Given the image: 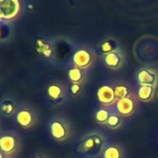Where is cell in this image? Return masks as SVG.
Here are the masks:
<instances>
[{"label": "cell", "mask_w": 158, "mask_h": 158, "mask_svg": "<svg viewBox=\"0 0 158 158\" xmlns=\"http://www.w3.org/2000/svg\"><path fill=\"white\" fill-rule=\"evenodd\" d=\"M106 149V138L103 134L97 131L89 132L85 134L80 141L78 150L91 157H97L104 153Z\"/></svg>", "instance_id": "1"}, {"label": "cell", "mask_w": 158, "mask_h": 158, "mask_svg": "<svg viewBox=\"0 0 158 158\" xmlns=\"http://www.w3.org/2000/svg\"><path fill=\"white\" fill-rule=\"evenodd\" d=\"M20 148V140L18 134L14 131H6L1 133L0 150L1 156H6V158L16 155Z\"/></svg>", "instance_id": "2"}, {"label": "cell", "mask_w": 158, "mask_h": 158, "mask_svg": "<svg viewBox=\"0 0 158 158\" xmlns=\"http://www.w3.org/2000/svg\"><path fill=\"white\" fill-rule=\"evenodd\" d=\"M49 128L52 138L56 142H64L70 136V126L67 119L61 117H56L51 119Z\"/></svg>", "instance_id": "3"}, {"label": "cell", "mask_w": 158, "mask_h": 158, "mask_svg": "<svg viewBox=\"0 0 158 158\" xmlns=\"http://www.w3.org/2000/svg\"><path fill=\"white\" fill-rule=\"evenodd\" d=\"M94 54L88 48H79L72 56V63L74 67H77L82 70H87L94 63Z\"/></svg>", "instance_id": "4"}, {"label": "cell", "mask_w": 158, "mask_h": 158, "mask_svg": "<svg viewBox=\"0 0 158 158\" xmlns=\"http://www.w3.org/2000/svg\"><path fill=\"white\" fill-rule=\"evenodd\" d=\"M16 120L23 129H30L36 125L38 118L36 112L30 106H24L18 109L16 113Z\"/></svg>", "instance_id": "5"}, {"label": "cell", "mask_w": 158, "mask_h": 158, "mask_svg": "<svg viewBox=\"0 0 158 158\" xmlns=\"http://www.w3.org/2000/svg\"><path fill=\"white\" fill-rule=\"evenodd\" d=\"M20 2L19 0H1L0 1V19L1 20H12L20 12Z\"/></svg>", "instance_id": "6"}, {"label": "cell", "mask_w": 158, "mask_h": 158, "mask_svg": "<svg viewBox=\"0 0 158 158\" xmlns=\"http://www.w3.org/2000/svg\"><path fill=\"white\" fill-rule=\"evenodd\" d=\"M97 98L104 107H108V108L116 106L118 101L116 97L114 87L108 84L102 85L97 90Z\"/></svg>", "instance_id": "7"}, {"label": "cell", "mask_w": 158, "mask_h": 158, "mask_svg": "<svg viewBox=\"0 0 158 158\" xmlns=\"http://www.w3.org/2000/svg\"><path fill=\"white\" fill-rule=\"evenodd\" d=\"M103 59L106 67L113 70L122 68L125 63V56L118 48H115L110 53L104 55Z\"/></svg>", "instance_id": "8"}, {"label": "cell", "mask_w": 158, "mask_h": 158, "mask_svg": "<svg viewBox=\"0 0 158 158\" xmlns=\"http://www.w3.org/2000/svg\"><path fill=\"white\" fill-rule=\"evenodd\" d=\"M137 79L140 86H152L156 88L158 82L157 71L152 68H143L138 71Z\"/></svg>", "instance_id": "9"}, {"label": "cell", "mask_w": 158, "mask_h": 158, "mask_svg": "<svg viewBox=\"0 0 158 158\" xmlns=\"http://www.w3.org/2000/svg\"><path fill=\"white\" fill-rule=\"evenodd\" d=\"M117 113L122 117H130L135 112L137 106V99L132 94L129 97L120 99L118 101L117 105Z\"/></svg>", "instance_id": "10"}, {"label": "cell", "mask_w": 158, "mask_h": 158, "mask_svg": "<svg viewBox=\"0 0 158 158\" xmlns=\"http://www.w3.org/2000/svg\"><path fill=\"white\" fill-rule=\"evenodd\" d=\"M66 93L67 91L65 85L58 81L51 82L47 87V95L51 100L55 102L62 100L65 97Z\"/></svg>", "instance_id": "11"}, {"label": "cell", "mask_w": 158, "mask_h": 158, "mask_svg": "<svg viewBox=\"0 0 158 158\" xmlns=\"http://www.w3.org/2000/svg\"><path fill=\"white\" fill-rule=\"evenodd\" d=\"M68 78L71 84H82L85 81L86 74L84 70L73 66L68 71Z\"/></svg>", "instance_id": "12"}, {"label": "cell", "mask_w": 158, "mask_h": 158, "mask_svg": "<svg viewBox=\"0 0 158 158\" xmlns=\"http://www.w3.org/2000/svg\"><path fill=\"white\" fill-rule=\"evenodd\" d=\"M155 89L156 88L152 86H140V88L138 89V93H137V96L139 100L144 103L150 102L154 98Z\"/></svg>", "instance_id": "13"}, {"label": "cell", "mask_w": 158, "mask_h": 158, "mask_svg": "<svg viewBox=\"0 0 158 158\" xmlns=\"http://www.w3.org/2000/svg\"><path fill=\"white\" fill-rule=\"evenodd\" d=\"M19 107L17 106V104L9 98H6L1 103V112L6 117H10L17 113Z\"/></svg>", "instance_id": "14"}, {"label": "cell", "mask_w": 158, "mask_h": 158, "mask_svg": "<svg viewBox=\"0 0 158 158\" xmlns=\"http://www.w3.org/2000/svg\"><path fill=\"white\" fill-rule=\"evenodd\" d=\"M115 90V94L118 100L129 97L130 95L132 94V92L130 88L129 85L125 84V83H118L114 87Z\"/></svg>", "instance_id": "15"}, {"label": "cell", "mask_w": 158, "mask_h": 158, "mask_svg": "<svg viewBox=\"0 0 158 158\" xmlns=\"http://www.w3.org/2000/svg\"><path fill=\"white\" fill-rule=\"evenodd\" d=\"M112 112H110L109 108L108 107H104L102 106L101 108L97 109L95 114H94V118H95V120L101 124V125H106L109 117L111 116Z\"/></svg>", "instance_id": "16"}, {"label": "cell", "mask_w": 158, "mask_h": 158, "mask_svg": "<svg viewBox=\"0 0 158 158\" xmlns=\"http://www.w3.org/2000/svg\"><path fill=\"white\" fill-rule=\"evenodd\" d=\"M122 156L123 154L120 147L115 144L106 146L103 153L104 158H122Z\"/></svg>", "instance_id": "17"}, {"label": "cell", "mask_w": 158, "mask_h": 158, "mask_svg": "<svg viewBox=\"0 0 158 158\" xmlns=\"http://www.w3.org/2000/svg\"><path fill=\"white\" fill-rule=\"evenodd\" d=\"M124 117L120 116L119 114L118 113H112L111 116L109 117L106 126L108 128V129H111V130H117L118 128H120L123 124V118Z\"/></svg>", "instance_id": "18"}, {"label": "cell", "mask_w": 158, "mask_h": 158, "mask_svg": "<svg viewBox=\"0 0 158 158\" xmlns=\"http://www.w3.org/2000/svg\"><path fill=\"white\" fill-rule=\"evenodd\" d=\"M115 48H113L112 46V44L108 41H106L103 44H102V51H103V54L106 55V54H108L110 53L111 51H113Z\"/></svg>", "instance_id": "19"}, {"label": "cell", "mask_w": 158, "mask_h": 158, "mask_svg": "<svg viewBox=\"0 0 158 158\" xmlns=\"http://www.w3.org/2000/svg\"><path fill=\"white\" fill-rule=\"evenodd\" d=\"M82 85L81 84H71L70 86V92L73 95H78L81 93Z\"/></svg>", "instance_id": "20"}, {"label": "cell", "mask_w": 158, "mask_h": 158, "mask_svg": "<svg viewBox=\"0 0 158 158\" xmlns=\"http://www.w3.org/2000/svg\"><path fill=\"white\" fill-rule=\"evenodd\" d=\"M33 158H48L46 156H44V155H36Z\"/></svg>", "instance_id": "21"}, {"label": "cell", "mask_w": 158, "mask_h": 158, "mask_svg": "<svg viewBox=\"0 0 158 158\" xmlns=\"http://www.w3.org/2000/svg\"><path fill=\"white\" fill-rule=\"evenodd\" d=\"M8 158H11V157H8Z\"/></svg>", "instance_id": "22"}]
</instances>
